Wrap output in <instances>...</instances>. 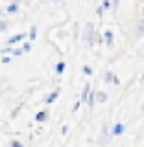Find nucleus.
Wrapping results in <instances>:
<instances>
[{"mask_svg": "<svg viewBox=\"0 0 144 147\" xmlns=\"http://www.w3.org/2000/svg\"><path fill=\"white\" fill-rule=\"evenodd\" d=\"M111 125H102L100 129V134H98V147H107L109 145V142H111Z\"/></svg>", "mask_w": 144, "mask_h": 147, "instance_id": "nucleus-2", "label": "nucleus"}, {"mask_svg": "<svg viewBox=\"0 0 144 147\" xmlns=\"http://www.w3.org/2000/svg\"><path fill=\"white\" fill-rule=\"evenodd\" d=\"M67 132H68V125H67V123H65V125L61 127V134H67Z\"/></svg>", "mask_w": 144, "mask_h": 147, "instance_id": "nucleus-27", "label": "nucleus"}, {"mask_svg": "<svg viewBox=\"0 0 144 147\" xmlns=\"http://www.w3.org/2000/svg\"><path fill=\"white\" fill-rule=\"evenodd\" d=\"M9 30V20H6V18H0V33H4V31Z\"/></svg>", "mask_w": 144, "mask_h": 147, "instance_id": "nucleus-14", "label": "nucleus"}, {"mask_svg": "<svg viewBox=\"0 0 144 147\" xmlns=\"http://www.w3.org/2000/svg\"><path fill=\"white\" fill-rule=\"evenodd\" d=\"M105 101H107V92L96 90V103H105Z\"/></svg>", "mask_w": 144, "mask_h": 147, "instance_id": "nucleus-13", "label": "nucleus"}, {"mask_svg": "<svg viewBox=\"0 0 144 147\" xmlns=\"http://www.w3.org/2000/svg\"><path fill=\"white\" fill-rule=\"evenodd\" d=\"M59 96H61V90H59V88H55V90L48 92V94L44 96L43 103H44V105H52V103H55V101H57V98H59Z\"/></svg>", "mask_w": 144, "mask_h": 147, "instance_id": "nucleus-5", "label": "nucleus"}, {"mask_svg": "<svg viewBox=\"0 0 144 147\" xmlns=\"http://www.w3.org/2000/svg\"><path fill=\"white\" fill-rule=\"evenodd\" d=\"M28 2H30V0H28Z\"/></svg>", "mask_w": 144, "mask_h": 147, "instance_id": "nucleus-31", "label": "nucleus"}, {"mask_svg": "<svg viewBox=\"0 0 144 147\" xmlns=\"http://www.w3.org/2000/svg\"><path fill=\"white\" fill-rule=\"evenodd\" d=\"M102 37H104V44H105V46H113V44H115V33H113L111 30H105Z\"/></svg>", "mask_w": 144, "mask_h": 147, "instance_id": "nucleus-8", "label": "nucleus"}, {"mask_svg": "<svg viewBox=\"0 0 144 147\" xmlns=\"http://www.w3.org/2000/svg\"><path fill=\"white\" fill-rule=\"evenodd\" d=\"M102 7H104L105 11H107V9H113L111 7V0H102Z\"/></svg>", "mask_w": 144, "mask_h": 147, "instance_id": "nucleus-23", "label": "nucleus"}, {"mask_svg": "<svg viewBox=\"0 0 144 147\" xmlns=\"http://www.w3.org/2000/svg\"><path fill=\"white\" fill-rule=\"evenodd\" d=\"M142 112H144V105H142Z\"/></svg>", "mask_w": 144, "mask_h": 147, "instance_id": "nucleus-30", "label": "nucleus"}, {"mask_svg": "<svg viewBox=\"0 0 144 147\" xmlns=\"http://www.w3.org/2000/svg\"><path fill=\"white\" fill-rule=\"evenodd\" d=\"M91 90H92V86L87 83L85 86L81 88V96H80V101L81 103H87V99H89V94H91Z\"/></svg>", "mask_w": 144, "mask_h": 147, "instance_id": "nucleus-9", "label": "nucleus"}, {"mask_svg": "<svg viewBox=\"0 0 144 147\" xmlns=\"http://www.w3.org/2000/svg\"><path fill=\"white\" fill-rule=\"evenodd\" d=\"M118 6H120V0H111V7H113L115 11L118 9Z\"/></svg>", "mask_w": 144, "mask_h": 147, "instance_id": "nucleus-26", "label": "nucleus"}, {"mask_svg": "<svg viewBox=\"0 0 144 147\" xmlns=\"http://www.w3.org/2000/svg\"><path fill=\"white\" fill-rule=\"evenodd\" d=\"M9 147H24V144L20 140H11L9 142Z\"/></svg>", "mask_w": 144, "mask_h": 147, "instance_id": "nucleus-21", "label": "nucleus"}, {"mask_svg": "<svg viewBox=\"0 0 144 147\" xmlns=\"http://www.w3.org/2000/svg\"><path fill=\"white\" fill-rule=\"evenodd\" d=\"M135 35L137 37H142L144 35V18H139L137 24H135Z\"/></svg>", "mask_w": 144, "mask_h": 147, "instance_id": "nucleus-11", "label": "nucleus"}, {"mask_svg": "<svg viewBox=\"0 0 144 147\" xmlns=\"http://www.w3.org/2000/svg\"><path fill=\"white\" fill-rule=\"evenodd\" d=\"M26 37H28V33H15L13 37H9V39H8V42H6V44L13 48V46H17L18 42H22V40H24Z\"/></svg>", "mask_w": 144, "mask_h": 147, "instance_id": "nucleus-6", "label": "nucleus"}, {"mask_svg": "<svg viewBox=\"0 0 144 147\" xmlns=\"http://www.w3.org/2000/svg\"><path fill=\"white\" fill-rule=\"evenodd\" d=\"M96 37H98V31H96L94 24H92V22H87V24L83 26V30H81V40L87 46H94Z\"/></svg>", "mask_w": 144, "mask_h": 147, "instance_id": "nucleus-1", "label": "nucleus"}, {"mask_svg": "<svg viewBox=\"0 0 144 147\" xmlns=\"http://www.w3.org/2000/svg\"><path fill=\"white\" fill-rule=\"evenodd\" d=\"M94 15L102 18V17H104V15H105V9H104V7H102V6H96V9H94Z\"/></svg>", "mask_w": 144, "mask_h": 147, "instance_id": "nucleus-19", "label": "nucleus"}, {"mask_svg": "<svg viewBox=\"0 0 144 147\" xmlns=\"http://www.w3.org/2000/svg\"><path fill=\"white\" fill-rule=\"evenodd\" d=\"M104 83H105V85H115V86H118V85H120V79H118V76H117L113 70H107V72L104 74Z\"/></svg>", "mask_w": 144, "mask_h": 147, "instance_id": "nucleus-3", "label": "nucleus"}, {"mask_svg": "<svg viewBox=\"0 0 144 147\" xmlns=\"http://www.w3.org/2000/svg\"><path fill=\"white\" fill-rule=\"evenodd\" d=\"M28 37H30V42L37 39V26H31V28H30V31H28Z\"/></svg>", "mask_w": 144, "mask_h": 147, "instance_id": "nucleus-16", "label": "nucleus"}, {"mask_svg": "<svg viewBox=\"0 0 144 147\" xmlns=\"http://www.w3.org/2000/svg\"><path fill=\"white\" fill-rule=\"evenodd\" d=\"M20 48H22V52H24V53H30L33 46H31V42L28 40V42H22V46H20Z\"/></svg>", "mask_w": 144, "mask_h": 147, "instance_id": "nucleus-18", "label": "nucleus"}, {"mask_svg": "<svg viewBox=\"0 0 144 147\" xmlns=\"http://www.w3.org/2000/svg\"><path fill=\"white\" fill-rule=\"evenodd\" d=\"M18 9H20V0H11L6 7V13L8 15H17Z\"/></svg>", "mask_w": 144, "mask_h": 147, "instance_id": "nucleus-7", "label": "nucleus"}, {"mask_svg": "<svg viewBox=\"0 0 144 147\" xmlns=\"http://www.w3.org/2000/svg\"><path fill=\"white\" fill-rule=\"evenodd\" d=\"M81 74L87 76V77L92 76V66H91V64H83V66H81Z\"/></svg>", "mask_w": 144, "mask_h": 147, "instance_id": "nucleus-15", "label": "nucleus"}, {"mask_svg": "<svg viewBox=\"0 0 144 147\" xmlns=\"http://www.w3.org/2000/svg\"><path fill=\"white\" fill-rule=\"evenodd\" d=\"M20 110H22V103H18L17 107H15V109L11 110V118H17V116H18V112H20Z\"/></svg>", "mask_w": 144, "mask_h": 147, "instance_id": "nucleus-20", "label": "nucleus"}, {"mask_svg": "<svg viewBox=\"0 0 144 147\" xmlns=\"http://www.w3.org/2000/svg\"><path fill=\"white\" fill-rule=\"evenodd\" d=\"M124 132H126V123L117 121V123H113V125H111V136H113V138L122 136Z\"/></svg>", "mask_w": 144, "mask_h": 147, "instance_id": "nucleus-4", "label": "nucleus"}, {"mask_svg": "<svg viewBox=\"0 0 144 147\" xmlns=\"http://www.w3.org/2000/svg\"><path fill=\"white\" fill-rule=\"evenodd\" d=\"M11 52H13L11 46H4L2 48V55H11Z\"/></svg>", "mask_w": 144, "mask_h": 147, "instance_id": "nucleus-24", "label": "nucleus"}, {"mask_svg": "<svg viewBox=\"0 0 144 147\" xmlns=\"http://www.w3.org/2000/svg\"><path fill=\"white\" fill-rule=\"evenodd\" d=\"M65 68H67V63L65 61H57L54 66V72L57 74V76H61V74H65Z\"/></svg>", "mask_w": 144, "mask_h": 147, "instance_id": "nucleus-12", "label": "nucleus"}, {"mask_svg": "<svg viewBox=\"0 0 144 147\" xmlns=\"http://www.w3.org/2000/svg\"><path fill=\"white\" fill-rule=\"evenodd\" d=\"M48 116H50V112L46 109H43V110H39V112L35 114V121L37 123H44L46 119H48Z\"/></svg>", "mask_w": 144, "mask_h": 147, "instance_id": "nucleus-10", "label": "nucleus"}, {"mask_svg": "<svg viewBox=\"0 0 144 147\" xmlns=\"http://www.w3.org/2000/svg\"><path fill=\"white\" fill-rule=\"evenodd\" d=\"M0 61H2V64H9L13 61V57L11 55H2V59H0Z\"/></svg>", "mask_w": 144, "mask_h": 147, "instance_id": "nucleus-22", "label": "nucleus"}, {"mask_svg": "<svg viewBox=\"0 0 144 147\" xmlns=\"http://www.w3.org/2000/svg\"><path fill=\"white\" fill-rule=\"evenodd\" d=\"M52 2H55V4H57V2H63V0H52Z\"/></svg>", "mask_w": 144, "mask_h": 147, "instance_id": "nucleus-29", "label": "nucleus"}, {"mask_svg": "<svg viewBox=\"0 0 144 147\" xmlns=\"http://www.w3.org/2000/svg\"><path fill=\"white\" fill-rule=\"evenodd\" d=\"M20 55H24L20 46H13V52H11V57H20Z\"/></svg>", "mask_w": 144, "mask_h": 147, "instance_id": "nucleus-17", "label": "nucleus"}, {"mask_svg": "<svg viewBox=\"0 0 144 147\" xmlns=\"http://www.w3.org/2000/svg\"><path fill=\"white\" fill-rule=\"evenodd\" d=\"M141 18H144V6H142V9H141Z\"/></svg>", "mask_w": 144, "mask_h": 147, "instance_id": "nucleus-28", "label": "nucleus"}, {"mask_svg": "<svg viewBox=\"0 0 144 147\" xmlns=\"http://www.w3.org/2000/svg\"><path fill=\"white\" fill-rule=\"evenodd\" d=\"M81 105H83V103H81V101H80V99H78V101H76V103H74V105H72V112H78V110H80V107H81Z\"/></svg>", "mask_w": 144, "mask_h": 147, "instance_id": "nucleus-25", "label": "nucleus"}]
</instances>
